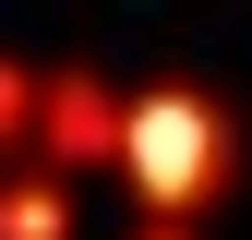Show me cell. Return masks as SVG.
<instances>
[{
  "label": "cell",
  "mask_w": 252,
  "mask_h": 240,
  "mask_svg": "<svg viewBox=\"0 0 252 240\" xmlns=\"http://www.w3.org/2000/svg\"><path fill=\"white\" fill-rule=\"evenodd\" d=\"M120 180L144 192V228H192L240 180V120L204 84H144L120 96Z\"/></svg>",
  "instance_id": "obj_1"
},
{
  "label": "cell",
  "mask_w": 252,
  "mask_h": 240,
  "mask_svg": "<svg viewBox=\"0 0 252 240\" xmlns=\"http://www.w3.org/2000/svg\"><path fill=\"white\" fill-rule=\"evenodd\" d=\"M24 168H48V180L120 168V96H108V72H84V60L36 72V144H24Z\"/></svg>",
  "instance_id": "obj_2"
},
{
  "label": "cell",
  "mask_w": 252,
  "mask_h": 240,
  "mask_svg": "<svg viewBox=\"0 0 252 240\" xmlns=\"http://www.w3.org/2000/svg\"><path fill=\"white\" fill-rule=\"evenodd\" d=\"M0 240H72V180L0 168Z\"/></svg>",
  "instance_id": "obj_3"
},
{
  "label": "cell",
  "mask_w": 252,
  "mask_h": 240,
  "mask_svg": "<svg viewBox=\"0 0 252 240\" xmlns=\"http://www.w3.org/2000/svg\"><path fill=\"white\" fill-rule=\"evenodd\" d=\"M24 144H36V72L0 48V168H24Z\"/></svg>",
  "instance_id": "obj_4"
},
{
  "label": "cell",
  "mask_w": 252,
  "mask_h": 240,
  "mask_svg": "<svg viewBox=\"0 0 252 240\" xmlns=\"http://www.w3.org/2000/svg\"><path fill=\"white\" fill-rule=\"evenodd\" d=\"M132 240H192V228H132Z\"/></svg>",
  "instance_id": "obj_5"
}]
</instances>
